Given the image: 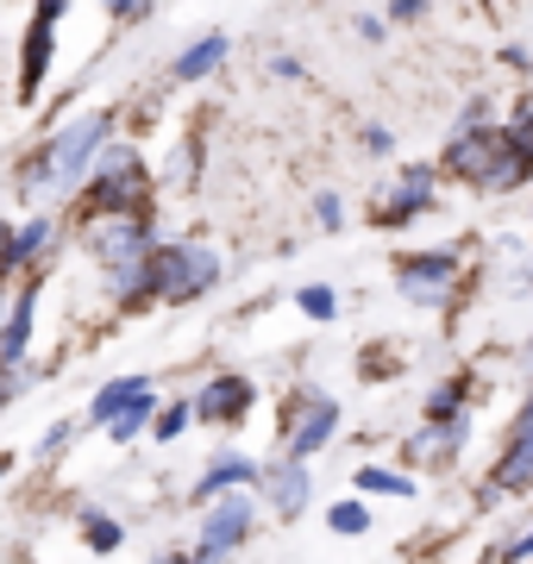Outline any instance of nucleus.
Instances as JSON below:
<instances>
[{"label": "nucleus", "mask_w": 533, "mask_h": 564, "mask_svg": "<svg viewBox=\"0 0 533 564\" xmlns=\"http://www.w3.org/2000/svg\"><path fill=\"white\" fill-rule=\"evenodd\" d=\"M246 408H251V377H214V383H202V395H195V421L232 426V421H246Z\"/></svg>", "instance_id": "obj_13"}, {"label": "nucleus", "mask_w": 533, "mask_h": 564, "mask_svg": "<svg viewBox=\"0 0 533 564\" xmlns=\"http://www.w3.org/2000/svg\"><path fill=\"white\" fill-rule=\"evenodd\" d=\"M251 484H264V464L258 458H246V452H214L207 458V470L195 477V489H188V502H220V496H239V489H251Z\"/></svg>", "instance_id": "obj_10"}, {"label": "nucleus", "mask_w": 533, "mask_h": 564, "mask_svg": "<svg viewBox=\"0 0 533 564\" xmlns=\"http://www.w3.org/2000/svg\"><path fill=\"white\" fill-rule=\"evenodd\" d=\"M220 282V251L202 239L188 245H151V258L139 270V302L144 295H157V302H195Z\"/></svg>", "instance_id": "obj_1"}, {"label": "nucleus", "mask_w": 533, "mask_h": 564, "mask_svg": "<svg viewBox=\"0 0 533 564\" xmlns=\"http://www.w3.org/2000/svg\"><path fill=\"white\" fill-rule=\"evenodd\" d=\"M527 489H533V402H527V414L509 426L502 458L490 464V489H483V502H496V496H527Z\"/></svg>", "instance_id": "obj_9"}, {"label": "nucleus", "mask_w": 533, "mask_h": 564, "mask_svg": "<svg viewBox=\"0 0 533 564\" xmlns=\"http://www.w3.org/2000/svg\"><path fill=\"white\" fill-rule=\"evenodd\" d=\"M358 39L377 44V39H383V20H377V13H365V20H358Z\"/></svg>", "instance_id": "obj_34"}, {"label": "nucleus", "mask_w": 533, "mask_h": 564, "mask_svg": "<svg viewBox=\"0 0 533 564\" xmlns=\"http://www.w3.org/2000/svg\"><path fill=\"white\" fill-rule=\"evenodd\" d=\"M251 527H258V502H251V489H239V496H220V502H207L195 558H202V564H226L232 552H239V545L251 540Z\"/></svg>", "instance_id": "obj_7"}, {"label": "nucleus", "mask_w": 533, "mask_h": 564, "mask_svg": "<svg viewBox=\"0 0 533 564\" xmlns=\"http://www.w3.org/2000/svg\"><path fill=\"white\" fill-rule=\"evenodd\" d=\"M69 440H76V421H57V426H51V433L39 440V458H57V452H63Z\"/></svg>", "instance_id": "obj_29"}, {"label": "nucleus", "mask_w": 533, "mask_h": 564, "mask_svg": "<svg viewBox=\"0 0 533 564\" xmlns=\"http://www.w3.org/2000/svg\"><path fill=\"white\" fill-rule=\"evenodd\" d=\"M358 496H395V502H414L421 496V484H414L409 470H390V464H358Z\"/></svg>", "instance_id": "obj_18"}, {"label": "nucleus", "mask_w": 533, "mask_h": 564, "mask_svg": "<svg viewBox=\"0 0 533 564\" xmlns=\"http://www.w3.org/2000/svg\"><path fill=\"white\" fill-rule=\"evenodd\" d=\"M465 395H471V377H446V383L427 395V426H452L465 421Z\"/></svg>", "instance_id": "obj_20"}, {"label": "nucleus", "mask_w": 533, "mask_h": 564, "mask_svg": "<svg viewBox=\"0 0 533 564\" xmlns=\"http://www.w3.org/2000/svg\"><path fill=\"white\" fill-rule=\"evenodd\" d=\"M314 220L339 232V226H346V202H339V195H314Z\"/></svg>", "instance_id": "obj_28"}, {"label": "nucleus", "mask_w": 533, "mask_h": 564, "mask_svg": "<svg viewBox=\"0 0 533 564\" xmlns=\"http://www.w3.org/2000/svg\"><path fill=\"white\" fill-rule=\"evenodd\" d=\"M83 540L95 545V552H120L126 527L113 521V514H101V508H83Z\"/></svg>", "instance_id": "obj_23"}, {"label": "nucleus", "mask_w": 533, "mask_h": 564, "mask_svg": "<svg viewBox=\"0 0 533 564\" xmlns=\"http://www.w3.org/2000/svg\"><path fill=\"white\" fill-rule=\"evenodd\" d=\"M32 333H39V282H25L7 321H0V370H20L25 351H32Z\"/></svg>", "instance_id": "obj_11"}, {"label": "nucleus", "mask_w": 533, "mask_h": 564, "mask_svg": "<svg viewBox=\"0 0 533 564\" xmlns=\"http://www.w3.org/2000/svg\"><path fill=\"white\" fill-rule=\"evenodd\" d=\"M339 440V402L327 389H295L276 414V452L283 464H308L314 452H327Z\"/></svg>", "instance_id": "obj_3"}, {"label": "nucleus", "mask_w": 533, "mask_h": 564, "mask_svg": "<svg viewBox=\"0 0 533 564\" xmlns=\"http://www.w3.org/2000/svg\"><path fill=\"white\" fill-rule=\"evenodd\" d=\"M427 13V0H390V20H421Z\"/></svg>", "instance_id": "obj_33"}, {"label": "nucleus", "mask_w": 533, "mask_h": 564, "mask_svg": "<svg viewBox=\"0 0 533 564\" xmlns=\"http://www.w3.org/2000/svg\"><path fill=\"white\" fill-rule=\"evenodd\" d=\"M446 170H452V176H465L471 188H490V195H509V188H521V182H527V163L509 151V132H502V126L452 132Z\"/></svg>", "instance_id": "obj_2"}, {"label": "nucleus", "mask_w": 533, "mask_h": 564, "mask_svg": "<svg viewBox=\"0 0 533 564\" xmlns=\"http://www.w3.org/2000/svg\"><path fill=\"white\" fill-rule=\"evenodd\" d=\"M365 151L390 158V151H395V132H390V126H365Z\"/></svg>", "instance_id": "obj_30"}, {"label": "nucleus", "mask_w": 533, "mask_h": 564, "mask_svg": "<svg viewBox=\"0 0 533 564\" xmlns=\"http://www.w3.org/2000/svg\"><path fill=\"white\" fill-rule=\"evenodd\" d=\"M264 496H270V514H276V521H295V514H302V508L314 502V477H308V464H283V458H276V470H270Z\"/></svg>", "instance_id": "obj_15"}, {"label": "nucleus", "mask_w": 533, "mask_h": 564, "mask_svg": "<svg viewBox=\"0 0 533 564\" xmlns=\"http://www.w3.org/2000/svg\"><path fill=\"white\" fill-rule=\"evenodd\" d=\"M395 282L414 307H446L452 282H458V258L452 251H409V258H395Z\"/></svg>", "instance_id": "obj_8"}, {"label": "nucleus", "mask_w": 533, "mask_h": 564, "mask_svg": "<svg viewBox=\"0 0 533 564\" xmlns=\"http://www.w3.org/2000/svg\"><path fill=\"white\" fill-rule=\"evenodd\" d=\"M502 132H509V151H514L521 163H527V176H533V113H521V120L502 126Z\"/></svg>", "instance_id": "obj_26"}, {"label": "nucleus", "mask_w": 533, "mask_h": 564, "mask_svg": "<svg viewBox=\"0 0 533 564\" xmlns=\"http://www.w3.org/2000/svg\"><path fill=\"white\" fill-rule=\"evenodd\" d=\"M51 232H57V226L44 220V214H32L25 226H13V251H7V276H13V270H25V263H39L44 251H51Z\"/></svg>", "instance_id": "obj_19"}, {"label": "nucleus", "mask_w": 533, "mask_h": 564, "mask_svg": "<svg viewBox=\"0 0 533 564\" xmlns=\"http://www.w3.org/2000/svg\"><path fill=\"white\" fill-rule=\"evenodd\" d=\"M144 389H151V377H113L107 389H95V402H88V421H95V426H113L126 408L144 395Z\"/></svg>", "instance_id": "obj_16"}, {"label": "nucleus", "mask_w": 533, "mask_h": 564, "mask_svg": "<svg viewBox=\"0 0 533 564\" xmlns=\"http://www.w3.org/2000/svg\"><path fill=\"white\" fill-rule=\"evenodd\" d=\"M157 564H202V558H195V552H164Z\"/></svg>", "instance_id": "obj_36"}, {"label": "nucleus", "mask_w": 533, "mask_h": 564, "mask_svg": "<svg viewBox=\"0 0 533 564\" xmlns=\"http://www.w3.org/2000/svg\"><path fill=\"white\" fill-rule=\"evenodd\" d=\"M151 421H157V395L144 389L139 402H132V408H126V414H120V421L107 426V440H113V445H132V440H139V433H151Z\"/></svg>", "instance_id": "obj_21"}, {"label": "nucleus", "mask_w": 533, "mask_h": 564, "mask_svg": "<svg viewBox=\"0 0 533 564\" xmlns=\"http://www.w3.org/2000/svg\"><path fill=\"white\" fill-rule=\"evenodd\" d=\"M51 51H57V20L32 13V32H25V51H20V101H39L44 76H51Z\"/></svg>", "instance_id": "obj_14"}, {"label": "nucleus", "mask_w": 533, "mask_h": 564, "mask_svg": "<svg viewBox=\"0 0 533 564\" xmlns=\"http://www.w3.org/2000/svg\"><path fill=\"white\" fill-rule=\"evenodd\" d=\"M270 76H283V82H302V63H295V57H283V51H276V57H270Z\"/></svg>", "instance_id": "obj_32"}, {"label": "nucleus", "mask_w": 533, "mask_h": 564, "mask_svg": "<svg viewBox=\"0 0 533 564\" xmlns=\"http://www.w3.org/2000/svg\"><path fill=\"white\" fill-rule=\"evenodd\" d=\"M13 464H20V458H13V452H0V484H7V477H13Z\"/></svg>", "instance_id": "obj_37"}, {"label": "nucleus", "mask_w": 533, "mask_h": 564, "mask_svg": "<svg viewBox=\"0 0 533 564\" xmlns=\"http://www.w3.org/2000/svg\"><path fill=\"white\" fill-rule=\"evenodd\" d=\"M527 282H533V270H527Z\"/></svg>", "instance_id": "obj_39"}, {"label": "nucleus", "mask_w": 533, "mask_h": 564, "mask_svg": "<svg viewBox=\"0 0 533 564\" xmlns=\"http://www.w3.org/2000/svg\"><path fill=\"white\" fill-rule=\"evenodd\" d=\"M20 389H25V377H20V370H0V414H7V402H13Z\"/></svg>", "instance_id": "obj_31"}, {"label": "nucleus", "mask_w": 533, "mask_h": 564, "mask_svg": "<svg viewBox=\"0 0 533 564\" xmlns=\"http://www.w3.org/2000/svg\"><path fill=\"white\" fill-rule=\"evenodd\" d=\"M88 258L113 276V289H120L126 302H139V270L151 258V220L144 214H113L107 226L88 232Z\"/></svg>", "instance_id": "obj_5"}, {"label": "nucleus", "mask_w": 533, "mask_h": 564, "mask_svg": "<svg viewBox=\"0 0 533 564\" xmlns=\"http://www.w3.org/2000/svg\"><path fill=\"white\" fill-rule=\"evenodd\" d=\"M107 139H113V120H107V113H76V120H63L57 132H44V151H51V195L83 188L95 158L107 151Z\"/></svg>", "instance_id": "obj_4"}, {"label": "nucleus", "mask_w": 533, "mask_h": 564, "mask_svg": "<svg viewBox=\"0 0 533 564\" xmlns=\"http://www.w3.org/2000/svg\"><path fill=\"white\" fill-rule=\"evenodd\" d=\"M226 51H232V39H226V32H207V39H195L183 57H176V82H207V76L226 63Z\"/></svg>", "instance_id": "obj_17"}, {"label": "nucleus", "mask_w": 533, "mask_h": 564, "mask_svg": "<svg viewBox=\"0 0 533 564\" xmlns=\"http://www.w3.org/2000/svg\"><path fill=\"white\" fill-rule=\"evenodd\" d=\"M427 207H433V170L414 163V170H402V182H395L390 195L377 202V226H409L414 214H427Z\"/></svg>", "instance_id": "obj_12"}, {"label": "nucleus", "mask_w": 533, "mask_h": 564, "mask_svg": "<svg viewBox=\"0 0 533 564\" xmlns=\"http://www.w3.org/2000/svg\"><path fill=\"white\" fill-rule=\"evenodd\" d=\"M327 533H339V540H358V533H370V502H365V496L333 502V508H327Z\"/></svg>", "instance_id": "obj_22"}, {"label": "nucleus", "mask_w": 533, "mask_h": 564, "mask_svg": "<svg viewBox=\"0 0 533 564\" xmlns=\"http://www.w3.org/2000/svg\"><path fill=\"white\" fill-rule=\"evenodd\" d=\"M0 307H7V276H0ZM0 321H7V314H0Z\"/></svg>", "instance_id": "obj_38"}, {"label": "nucleus", "mask_w": 533, "mask_h": 564, "mask_svg": "<svg viewBox=\"0 0 533 564\" xmlns=\"http://www.w3.org/2000/svg\"><path fill=\"white\" fill-rule=\"evenodd\" d=\"M502 564H533V527H521L514 540H502V552H496Z\"/></svg>", "instance_id": "obj_27"}, {"label": "nucleus", "mask_w": 533, "mask_h": 564, "mask_svg": "<svg viewBox=\"0 0 533 564\" xmlns=\"http://www.w3.org/2000/svg\"><path fill=\"white\" fill-rule=\"evenodd\" d=\"M144 202V163L132 144L107 139V151L95 158V170H88V188H83V207L88 214H132V207Z\"/></svg>", "instance_id": "obj_6"}, {"label": "nucleus", "mask_w": 533, "mask_h": 564, "mask_svg": "<svg viewBox=\"0 0 533 564\" xmlns=\"http://www.w3.org/2000/svg\"><path fill=\"white\" fill-rule=\"evenodd\" d=\"M295 307H302V314H308V321H339V295H333L327 282H308V289H302V295H295Z\"/></svg>", "instance_id": "obj_24"}, {"label": "nucleus", "mask_w": 533, "mask_h": 564, "mask_svg": "<svg viewBox=\"0 0 533 564\" xmlns=\"http://www.w3.org/2000/svg\"><path fill=\"white\" fill-rule=\"evenodd\" d=\"M7 251H13V226L0 220V276H7Z\"/></svg>", "instance_id": "obj_35"}, {"label": "nucleus", "mask_w": 533, "mask_h": 564, "mask_svg": "<svg viewBox=\"0 0 533 564\" xmlns=\"http://www.w3.org/2000/svg\"><path fill=\"white\" fill-rule=\"evenodd\" d=\"M188 421H195V402H170V408H157V421H151V440H183Z\"/></svg>", "instance_id": "obj_25"}]
</instances>
